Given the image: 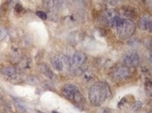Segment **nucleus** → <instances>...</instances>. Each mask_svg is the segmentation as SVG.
Returning a JSON list of instances; mask_svg holds the SVG:
<instances>
[{"instance_id":"nucleus-1","label":"nucleus","mask_w":152,"mask_h":113,"mask_svg":"<svg viewBox=\"0 0 152 113\" xmlns=\"http://www.w3.org/2000/svg\"><path fill=\"white\" fill-rule=\"evenodd\" d=\"M111 92L109 86L105 82H97L90 88L88 96L91 103L95 106H99L105 101Z\"/></svg>"},{"instance_id":"nucleus-2","label":"nucleus","mask_w":152,"mask_h":113,"mask_svg":"<svg viewBox=\"0 0 152 113\" xmlns=\"http://www.w3.org/2000/svg\"><path fill=\"white\" fill-rule=\"evenodd\" d=\"M136 26L131 20H123L117 27V31L119 37L122 39H125L133 34Z\"/></svg>"},{"instance_id":"nucleus-3","label":"nucleus","mask_w":152,"mask_h":113,"mask_svg":"<svg viewBox=\"0 0 152 113\" xmlns=\"http://www.w3.org/2000/svg\"><path fill=\"white\" fill-rule=\"evenodd\" d=\"M63 95L67 99L73 100L77 103H81L82 101V95L77 86L75 84H66L63 89Z\"/></svg>"},{"instance_id":"nucleus-4","label":"nucleus","mask_w":152,"mask_h":113,"mask_svg":"<svg viewBox=\"0 0 152 113\" xmlns=\"http://www.w3.org/2000/svg\"><path fill=\"white\" fill-rule=\"evenodd\" d=\"M123 62L127 67H136L139 63V54L135 52L127 54L124 57Z\"/></svg>"},{"instance_id":"nucleus-5","label":"nucleus","mask_w":152,"mask_h":113,"mask_svg":"<svg viewBox=\"0 0 152 113\" xmlns=\"http://www.w3.org/2000/svg\"><path fill=\"white\" fill-rule=\"evenodd\" d=\"M130 70L128 67L123 66L120 67L115 70L114 73V77L116 80H123L128 78L130 75Z\"/></svg>"},{"instance_id":"nucleus-6","label":"nucleus","mask_w":152,"mask_h":113,"mask_svg":"<svg viewBox=\"0 0 152 113\" xmlns=\"http://www.w3.org/2000/svg\"><path fill=\"white\" fill-rule=\"evenodd\" d=\"M86 59H87V57L84 52L81 51H77L72 56V63L75 66H81L86 62Z\"/></svg>"},{"instance_id":"nucleus-7","label":"nucleus","mask_w":152,"mask_h":113,"mask_svg":"<svg viewBox=\"0 0 152 113\" xmlns=\"http://www.w3.org/2000/svg\"><path fill=\"white\" fill-rule=\"evenodd\" d=\"M138 27L142 30H148L151 31V21L149 17L144 16L141 17L138 22Z\"/></svg>"},{"instance_id":"nucleus-8","label":"nucleus","mask_w":152,"mask_h":113,"mask_svg":"<svg viewBox=\"0 0 152 113\" xmlns=\"http://www.w3.org/2000/svg\"><path fill=\"white\" fill-rule=\"evenodd\" d=\"M39 69L44 75H45L47 77H49V79H52L53 77V73L52 70H51V68L47 66L46 63H40L39 65Z\"/></svg>"},{"instance_id":"nucleus-9","label":"nucleus","mask_w":152,"mask_h":113,"mask_svg":"<svg viewBox=\"0 0 152 113\" xmlns=\"http://www.w3.org/2000/svg\"><path fill=\"white\" fill-rule=\"evenodd\" d=\"M1 73H2L4 75H6L8 77H15L17 74L16 69L15 68L12 66H7L4 67L3 68L2 70H1Z\"/></svg>"},{"instance_id":"nucleus-10","label":"nucleus","mask_w":152,"mask_h":113,"mask_svg":"<svg viewBox=\"0 0 152 113\" xmlns=\"http://www.w3.org/2000/svg\"><path fill=\"white\" fill-rule=\"evenodd\" d=\"M26 82H27V84L32 86L38 85L40 83V80L39 77L35 76V75H30V76L28 77L27 80H26Z\"/></svg>"},{"instance_id":"nucleus-11","label":"nucleus","mask_w":152,"mask_h":113,"mask_svg":"<svg viewBox=\"0 0 152 113\" xmlns=\"http://www.w3.org/2000/svg\"><path fill=\"white\" fill-rule=\"evenodd\" d=\"M53 66L56 70L58 71H61L63 69V60H61V58L56 57L53 60Z\"/></svg>"},{"instance_id":"nucleus-12","label":"nucleus","mask_w":152,"mask_h":113,"mask_svg":"<svg viewBox=\"0 0 152 113\" xmlns=\"http://www.w3.org/2000/svg\"><path fill=\"white\" fill-rule=\"evenodd\" d=\"M142 106V102L140 101V100H137L131 105V110L134 112H136V111H138L139 110H140L141 107Z\"/></svg>"},{"instance_id":"nucleus-13","label":"nucleus","mask_w":152,"mask_h":113,"mask_svg":"<svg viewBox=\"0 0 152 113\" xmlns=\"http://www.w3.org/2000/svg\"><path fill=\"white\" fill-rule=\"evenodd\" d=\"M42 86H43L45 89L51 90V91H53V90H55L53 84L50 82V81H44L43 84H42Z\"/></svg>"},{"instance_id":"nucleus-14","label":"nucleus","mask_w":152,"mask_h":113,"mask_svg":"<svg viewBox=\"0 0 152 113\" xmlns=\"http://www.w3.org/2000/svg\"><path fill=\"white\" fill-rule=\"evenodd\" d=\"M37 15L39 17V18L42 19V20H47V14L45 13V12L44 11H42V10H39V11H37L36 13Z\"/></svg>"},{"instance_id":"nucleus-15","label":"nucleus","mask_w":152,"mask_h":113,"mask_svg":"<svg viewBox=\"0 0 152 113\" xmlns=\"http://www.w3.org/2000/svg\"><path fill=\"white\" fill-rule=\"evenodd\" d=\"M7 36L6 31L3 28H0V41L4 39Z\"/></svg>"},{"instance_id":"nucleus-16","label":"nucleus","mask_w":152,"mask_h":113,"mask_svg":"<svg viewBox=\"0 0 152 113\" xmlns=\"http://www.w3.org/2000/svg\"><path fill=\"white\" fill-rule=\"evenodd\" d=\"M6 3H4L2 6L0 7V17H1L4 15V13H5L6 10Z\"/></svg>"},{"instance_id":"nucleus-17","label":"nucleus","mask_w":152,"mask_h":113,"mask_svg":"<svg viewBox=\"0 0 152 113\" xmlns=\"http://www.w3.org/2000/svg\"><path fill=\"white\" fill-rule=\"evenodd\" d=\"M23 6H21V5L18 4V3L15 5V10L17 12V13H20V12L23 11Z\"/></svg>"},{"instance_id":"nucleus-18","label":"nucleus","mask_w":152,"mask_h":113,"mask_svg":"<svg viewBox=\"0 0 152 113\" xmlns=\"http://www.w3.org/2000/svg\"><path fill=\"white\" fill-rule=\"evenodd\" d=\"M102 113H112V110L110 109H105Z\"/></svg>"},{"instance_id":"nucleus-19","label":"nucleus","mask_w":152,"mask_h":113,"mask_svg":"<svg viewBox=\"0 0 152 113\" xmlns=\"http://www.w3.org/2000/svg\"><path fill=\"white\" fill-rule=\"evenodd\" d=\"M37 112L38 113H44V112H42V111H39V110H37Z\"/></svg>"},{"instance_id":"nucleus-20","label":"nucleus","mask_w":152,"mask_h":113,"mask_svg":"<svg viewBox=\"0 0 152 113\" xmlns=\"http://www.w3.org/2000/svg\"><path fill=\"white\" fill-rule=\"evenodd\" d=\"M1 97H2V95H1V92H0V100L1 99Z\"/></svg>"},{"instance_id":"nucleus-21","label":"nucleus","mask_w":152,"mask_h":113,"mask_svg":"<svg viewBox=\"0 0 152 113\" xmlns=\"http://www.w3.org/2000/svg\"><path fill=\"white\" fill-rule=\"evenodd\" d=\"M52 112H53V113H58V112H56V111H53Z\"/></svg>"},{"instance_id":"nucleus-22","label":"nucleus","mask_w":152,"mask_h":113,"mask_svg":"<svg viewBox=\"0 0 152 113\" xmlns=\"http://www.w3.org/2000/svg\"><path fill=\"white\" fill-rule=\"evenodd\" d=\"M149 113H151V112H149Z\"/></svg>"}]
</instances>
